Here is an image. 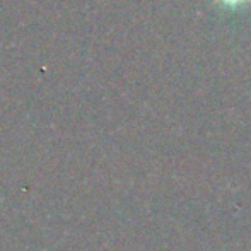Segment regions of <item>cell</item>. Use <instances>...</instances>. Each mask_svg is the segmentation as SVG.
Wrapping results in <instances>:
<instances>
[{
    "mask_svg": "<svg viewBox=\"0 0 251 251\" xmlns=\"http://www.w3.org/2000/svg\"><path fill=\"white\" fill-rule=\"evenodd\" d=\"M226 3H231V5H236V3H241V2H246V0H224Z\"/></svg>",
    "mask_w": 251,
    "mask_h": 251,
    "instance_id": "6da1fadb",
    "label": "cell"
}]
</instances>
